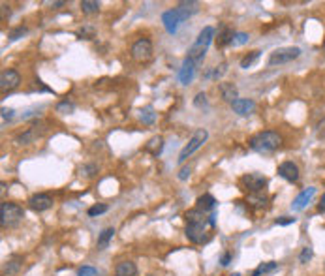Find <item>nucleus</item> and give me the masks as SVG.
Instances as JSON below:
<instances>
[{
    "label": "nucleus",
    "mask_w": 325,
    "mask_h": 276,
    "mask_svg": "<svg viewBox=\"0 0 325 276\" xmlns=\"http://www.w3.org/2000/svg\"><path fill=\"white\" fill-rule=\"evenodd\" d=\"M215 226V214L203 212L196 207L186 212V237L194 244H203L211 239V227Z\"/></svg>",
    "instance_id": "f257e3e1"
},
{
    "label": "nucleus",
    "mask_w": 325,
    "mask_h": 276,
    "mask_svg": "<svg viewBox=\"0 0 325 276\" xmlns=\"http://www.w3.org/2000/svg\"><path fill=\"white\" fill-rule=\"evenodd\" d=\"M248 147L254 150V152L259 154H271L278 150L282 147V135L278 132H273V130H265V132H258L256 135H252L250 141H248Z\"/></svg>",
    "instance_id": "f03ea898"
},
{
    "label": "nucleus",
    "mask_w": 325,
    "mask_h": 276,
    "mask_svg": "<svg viewBox=\"0 0 325 276\" xmlns=\"http://www.w3.org/2000/svg\"><path fill=\"white\" fill-rule=\"evenodd\" d=\"M213 38H215V28H213V26H205V28L199 32L196 43L190 47L186 58H190L196 66L197 64H201L203 58H205V53H207V49H209V45H211V42H213Z\"/></svg>",
    "instance_id": "7ed1b4c3"
},
{
    "label": "nucleus",
    "mask_w": 325,
    "mask_h": 276,
    "mask_svg": "<svg viewBox=\"0 0 325 276\" xmlns=\"http://www.w3.org/2000/svg\"><path fill=\"white\" fill-rule=\"evenodd\" d=\"M23 216H25V210L23 207H19L17 203H10V201H4L0 205V218H2V227H13L17 226L19 222L23 220Z\"/></svg>",
    "instance_id": "20e7f679"
},
{
    "label": "nucleus",
    "mask_w": 325,
    "mask_h": 276,
    "mask_svg": "<svg viewBox=\"0 0 325 276\" xmlns=\"http://www.w3.org/2000/svg\"><path fill=\"white\" fill-rule=\"evenodd\" d=\"M207 137H209V132L205 128L196 130V132H194V135H192V139L188 141V145H186V147L181 150V154H179V164H184L188 156H192V154L196 152L197 148L201 147L203 143L207 141Z\"/></svg>",
    "instance_id": "39448f33"
},
{
    "label": "nucleus",
    "mask_w": 325,
    "mask_h": 276,
    "mask_svg": "<svg viewBox=\"0 0 325 276\" xmlns=\"http://www.w3.org/2000/svg\"><path fill=\"white\" fill-rule=\"evenodd\" d=\"M301 56L299 47H278L269 55V66H280V64H288Z\"/></svg>",
    "instance_id": "423d86ee"
},
{
    "label": "nucleus",
    "mask_w": 325,
    "mask_h": 276,
    "mask_svg": "<svg viewBox=\"0 0 325 276\" xmlns=\"http://www.w3.org/2000/svg\"><path fill=\"white\" fill-rule=\"evenodd\" d=\"M132 58L137 62H147L153 56V43L147 38H139L137 42H134L132 49H130Z\"/></svg>",
    "instance_id": "0eeeda50"
},
{
    "label": "nucleus",
    "mask_w": 325,
    "mask_h": 276,
    "mask_svg": "<svg viewBox=\"0 0 325 276\" xmlns=\"http://www.w3.org/2000/svg\"><path fill=\"white\" fill-rule=\"evenodd\" d=\"M241 182L245 186L248 194H254V192H263L265 186H267V178L261 175V173H246L243 175Z\"/></svg>",
    "instance_id": "6e6552de"
},
{
    "label": "nucleus",
    "mask_w": 325,
    "mask_h": 276,
    "mask_svg": "<svg viewBox=\"0 0 325 276\" xmlns=\"http://www.w3.org/2000/svg\"><path fill=\"white\" fill-rule=\"evenodd\" d=\"M184 21H186V19L183 17V13L179 12L177 8H173L169 12H164V15H162V23H164V26H166V30L169 32V34H175L179 25L184 23Z\"/></svg>",
    "instance_id": "1a4fd4ad"
},
{
    "label": "nucleus",
    "mask_w": 325,
    "mask_h": 276,
    "mask_svg": "<svg viewBox=\"0 0 325 276\" xmlns=\"http://www.w3.org/2000/svg\"><path fill=\"white\" fill-rule=\"evenodd\" d=\"M19 85H21V75H19L17 70H4L0 74V88H2V92L15 90Z\"/></svg>",
    "instance_id": "9d476101"
},
{
    "label": "nucleus",
    "mask_w": 325,
    "mask_h": 276,
    "mask_svg": "<svg viewBox=\"0 0 325 276\" xmlns=\"http://www.w3.org/2000/svg\"><path fill=\"white\" fill-rule=\"evenodd\" d=\"M28 205H31L32 210L43 212V210L53 207V197H51L49 194H36V196H32L31 199H28Z\"/></svg>",
    "instance_id": "9b49d317"
},
{
    "label": "nucleus",
    "mask_w": 325,
    "mask_h": 276,
    "mask_svg": "<svg viewBox=\"0 0 325 276\" xmlns=\"http://www.w3.org/2000/svg\"><path fill=\"white\" fill-rule=\"evenodd\" d=\"M231 109L237 113V115H241V117H248V115H252L254 111H256V102L250 98H237L231 104Z\"/></svg>",
    "instance_id": "f8f14e48"
},
{
    "label": "nucleus",
    "mask_w": 325,
    "mask_h": 276,
    "mask_svg": "<svg viewBox=\"0 0 325 276\" xmlns=\"http://www.w3.org/2000/svg\"><path fill=\"white\" fill-rule=\"evenodd\" d=\"M278 175L282 178H286L288 182H297L299 180V167L293 162H282L278 166Z\"/></svg>",
    "instance_id": "ddd939ff"
},
{
    "label": "nucleus",
    "mask_w": 325,
    "mask_h": 276,
    "mask_svg": "<svg viewBox=\"0 0 325 276\" xmlns=\"http://www.w3.org/2000/svg\"><path fill=\"white\" fill-rule=\"evenodd\" d=\"M314 196H316V188H314V186H308V188H305V190L301 192L299 196L293 199V203H291V209H293V210H303L308 205V203L312 201Z\"/></svg>",
    "instance_id": "4468645a"
},
{
    "label": "nucleus",
    "mask_w": 325,
    "mask_h": 276,
    "mask_svg": "<svg viewBox=\"0 0 325 276\" xmlns=\"http://www.w3.org/2000/svg\"><path fill=\"white\" fill-rule=\"evenodd\" d=\"M233 38H235L233 28H229L227 25H220V28H218V38H216L218 49H224L226 45H233Z\"/></svg>",
    "instance_id": "2eb2a0df"
},
{
    "label": "nucleus",
    "mask_w": 325,
    "mask_h": 276,
    "mask_svg": "<svg viewBox=\"0 0 325 276\" xmlns=\"http://www.w3.org/2000/svg\"><path fill=\"white\" fill-rule=\"evenodd\" d=\"M218 92H220L222 100H224V102H229V104H233L235 100L239 98L237 86H235L233 83H227V81H224V83L218 85Z\"/></svg>",
    "instance_id": "dca6fc26"
},
{
    "label": "nucleus",
    "mask_w": 325,
    "mask_h": 276,
    "mask_svg": "<svg viewBox=\"0 0 325 276\" xmlns=\"http://www.w3.org/2000/svg\"><path fill=\"white\" fill-rule=\"evenodd\" d=\"M194 72H196V64H194L190 58H184L183 68H181V72H179V81H181L183 85L192 83V79H194Z\"/></svg>",
    "instance_id": "f3484780"
},
{
    "label": "nucleus",
    "mask_w": 325,
    "mask_h": 276,
    "mask_svg": "<svg viewBox=\"0 0 325 276\" xmlns=\"http://www.w3.org/2000/svg\"><path fill=\"white\" fill-rule=\"evenodd\" d=\"M216 207V199L211 194H205V196L197 197V209L203 210V212H211L213 214V210Z\"/></svg>",
    "instance_id": "a211bd4d"
},
{
    "label": "nucleus",
    "mask_w": 325,
    "mask_h": 276,
    "mask_svg": "<svg viewBox=\"0 0 325 276\" xmlns=\"http://www.w3.org/2000/svg\"><path fill=\"white\" fill-rule=\"evenodd\" d=\"M246 203H248V205H252L254 209H261V207H265V203H267V194H265V190L248 194V197H246Z\"/></svg>",
    "instance_id": "6ab92c4d"
},
{
    "label": "nucleus",
    "mask_w": 325,
    "mask_h": 276,
    "mask_svg": "<svg viewBox=\"0 0 325 276\" xmlns=\"http://www.w3.org/2000/svg\"><path fill=\"white\" fill-rule=\"evenodd\" d=\"M162 148H164V139L160 137V135H156V137H153L151 141L145 145V150L147 152H151L154 156V158H158L160 152H162Z\"/></svg>",
    "instance_id": "aec40b11"
},
{
    "label": "nucleus",
    "mask_w": 325,
    "mask_h": 276,
    "mask_svg": "<svg viewBox=\"0 0 325 276\" xmlns=\"http://www.w3.org/2000/svg\"><path fill=\"white\" fill-rule=\"evenodd\" d=\"M115 274L117 276H135L137 274V267H135V263H132V261H123V263L117 265Z\"/></svg>",
    "instance_id": "412c9836"
},
{
    "label": "nucleus",
    "mask_w": 325,
    "mask_h": 276,
    "mask_svg": "<svg viewBox=\"0 0 325 276\" xmlns=\"http://www.w3.org/2000/svg\"><path fill=\"white\" fill-rule=\"evenodd\" d=\"M21 265H23V258H19V256H12V258L8 259L6 265H4V274H15L19 269H21Z\"/></svg>",
    "instance_id": "4be33fe9"
},
{
    "label": "nucleus",
    "mask_w": 325,
    "mask_h": 276,
    "mask_svg": "<svg viewBox=\"0 0 325 276\" xmlns=\"http://www.w3.org/2000/svg\"><path fill=\"white\" fill-rule=\"evenodd\" d=\"M113 237H115V227H105L98 237V250H105Z\"/></svg>",
    "instance_id": "5701e85b"
},
{
    "label": "nucleus",
    "mask_w": 325,
    "mask_h": 276,
    "mask_svg": "<svg viewBox=\"0 0 325 276\" xmlns=\"http://www.w3.org/2000/svg\"><path fill=\"white\" fill-rule=\"evenodd\" d=\"M81 12L91 15V13H98L100 12V2L96 0H83L81 2Z\"/></svg>",
    "instance_id": "b1692460"
},
{
    "label": "nucleus",
    "mask_w": 325,
    "mask_h": 276,
    "mask_svg": "<svg viewBox=\"0 0 325 276\" xmlns=\"http://www.w3.org/2000/svg\"><path fill=\"white\" fill-rule=\"evenodd\" d=\"M276 267H278V263L276 261H269V263H261L258 267V269L252 272V276H261V274H269V272H273V270H276Z\"/></svg>",
    "instance_id": "393cba45"
},
{
    "label": "nucleus",
    "mask_w": 325,
    "mask_h": 276,
    "mask_svg": "<svg viewBox=\"0 0 325 276\" xmlns=\"http://www.w3.org/2000/svg\"><path fill=\"white\" fill-rule=\"evenodd\" d=\"M259 53H261V51H252V53H248L246 56H243V58H241V68L248 70V68L259 58Z\"/></svg>",
    "instance_id": "a878e982"
},
{
    "label": "nucleus",
    "mask_w": 325,
    "mask_h": 276,
    "mask_svg": "<svg viewBox=\"0 0 325 276\" xmlns=\"http://www.w3.org/2000/svg\"><path fill=\"white\" fill-rule=\"evenodd\" d=\"M139 113H141L139 117H141V120H143L145 124H153V122H154V118H156V113H154V109L151 107V105H149V107H143V109L139 111Z\"/></svg>",
    "instance_id": "bb28decb"
},
{
    "label": "nucleus",
    "mask_w": 325,
    "mask_h": 276,
    "mask_svg": "<svg viewBox=\"0 0 325 276\" xmlns=\"http://www.w3.org/2000/svg\"><path fill=\"white\" fill-rule=\"evenodd\" d=\"M34 137H36V132H34V130H26L25 134H21L17 139H15V143H17V145H28L31 141H34Z\"/></svg>",
    "instance_id": "cd10ccee"
},
{
    "label": "nucleus",
    "mask_w": 325,
    "mask_h": 276,
    "mask_svg": "<svg viewBox=\"0 0 325 276\" xmlns=\"http://www.w3.org/2000/svg\"><path fill=\"white\" fill-rule=\"evenodd\" d=\"M104 212H107V205L105 203H100V205H94V207L88 209V216H98L104 214Z\"/></svg>",
    "instance_id": "c85d7f7f"
},
{
    "label": "nucleus",
    "mask_w": 325,
    "mask_h": 276,
    "mask_svg": "<svg viewBox=\"0 0 325 276\" xmlns=\"http://www.w3.org/2000/svg\"><path fill=\"white\" fill-rule=\"evenodd\" d=\"M312 256H314L312 248H310V246H305V248H303V252H301V256H299V261H301V263H308V261L312 259Z\"/></svg>",
    "instance_id": "c756f323"
},
{
    "label": "nucleus",
    "mask_w": 325,
    "mask_h": 276,
    "mask_svg": "<svg viewBox=\"0 0 325 276\" xmlns=\"http://www.w3.org/2000/svg\"><path fill=\"white\" fill-rule=\"evenodd\" d=\"M23 34H26V28H25V26H17V28H13V30L8 34V38H10L12 42H15V40H19V38L23 36Z\"/></svg>",
    "instance_id": "7c9ffc66"
},
{
    "label": "nucleus",
    "mask_w": 325,
    "mask_h": 276,
    "mask_svg": "<svg viewBox=\"0 0 325 276\" xmlns=\"http://www.w3.org/2000/svg\"><path fill=\"white\" fill-rule=\"evenodd\" d=\"M248 40H250V36H248V34H245V32H235L233 45H243V43H246Z\"/></svg>",
    "instance_id": "2f4dec72"
},
{
    "label": "nucleus",
    "mask_w": 325,
    "mask_h": 276,
    "mask_svg": "<svg viewBox=\"0 0 325 276\" xmlns=\"http://www.w3.org/2000/svg\"><path fill=\"white\" fill-rule=\"evenodd\" d=\"M98 274V270L94 269V267H81L79 270H77V276H96Z\"/></svg>",
    "instance_id": "473e14b6"
},
{
    "label": "nucleus",
    "mask_w": 325,
    "mask_h": 276,
    "mask_svg": "<svg viewBox=\"0 0 325 276\" xmlns=\"http://www.w3.org/2000/svg\"><path fill=\"white\" fill-rule=\"evenodd\" d=\"M77 34H79L83 40H92V38H94V28H91V26H83Z\"/></svg>",
    "instance_id": "72a5a7b5"
},
{
    "label": "nucleus",
    "mask_w": 325,
    "mask_h": 276,
    "mask_svg": "<svg viewBox=\"0 0 325 276\" xmlns=\"http://www.w3.org/2000/svg\"><path fill=\"white\" fill-rule=\"evenodd\" d=\"M56 109L61 111V113H72V111H74V105L68 104V102H62V104H58Z\"/></svg>",
    "instance_id": "f704fd0d"
},
{
    "label": "nucleus",
    "mask_w": 325,
    "mask_h": 276,
    "mask_svg": "<svg viewBox=\"0 0 325 276\" xmlns=\"http://www.w3.org/2000/svg\"><path fill=\"white\" fill-rule=\"evenodd\" d=\"M288 224H295V218H289V216H282L276 220V226H288Z\"/></svg>",
    "instance_id": "c9c22d12"
},
{
    "label": "nucleus",
    "mask_w": 325,
    "mask_h": 276,
    "mask_svg": "<svg viewBox=\"0 0 325 276\" xmlns=\"http://www.w3.org/2000/svg\"><path fill=\"white\" fill-rule=\"evenodd\" d=\"M96 171H98V169H96V166H85V167H81V173H85L86 177H92V175H94Z\"/></svg>",
    "instance_id": "e433bc0d"
},
{
    "label": "nucleus",
    "mask_w": 325,
    "mask_h": 276,
    "mask_svg": "<svg viewBox=\"0 0 325 276\" xmlns=\"http://www.w3.org/2000/svg\"><path fill=\"white\" fill-rule=\"evenodd\" d=\"M190 166L188 167H183V169H181V171H179V178H181V180H186V178L190 177Z\"/></svg>",
    "instance_id": "4c0bfd02"
},
{
    "label": "nucleus",
    "mask_w": 325,
    "mask_h": 276,
    "mask_svg": "<svg viewBox=\"0 0 325 276\" xmlns=\"http://www.w3.org/2000/svg\"><path fill=\"white\" fill-rule=\"evenodd\" d=\"M194 104H196V105H205V104H207V100H205V94H203V92H199V94H197V96H196V102H194Z\"/></svg>",
    "instance_id": "58836bf2"
},
{
    "label": "nucleus",
    "mask_w": 325,
    "mask_h": 276,
    "mask_svg": "<svg viewBox=\"0 0 325 276\" xmlns=\"http://www.w3.org/2000/svg\"><path fill=\"white\" fill-rule=\"evenodd\" d=\"M13 117V109H6V107H2V118L6 120V118H12Z\"/></svg>",
    "instance_id": "ea45409f"
},
{
    "label": "nucleus",
    "mask_w": 325,
    "mask_h": 276,
    "mask_svg": "<svg viewBox=\"0 0 325 276\" xmlns=\"http://www.w3.org/2000/svg\"><path fill=\"white\" fill-rule=\"evenodd\" d=\"M318 212H323L325 214V194L321 196V199H319V203H318Z\"/></svg>",
    "instance_id": "a19ab883"
},
{
    "label": "nucleus",
    "mask_w": 325,
    "mask_h": 276,
    "mask_svg": "<svg viewBox=\"0 0 325 276\" xmlns=\"http://www.w3.org/2000/svg\"><path fill=\"white\" fill-rule=\"evenodd\" d=\"M229 259H231V256H229V254H224V256H222L220 263L224 265V267H227V265H229Z\"/></svg>",
    "instance_id": "79ce46f5"
},
{
    "label": "nucleus",
    "mask_w": 325,
    "mask_h": 276,
    "mask_svg": "<svg viewBox=\"0 0 325 276\" xmlns=\"http://www.w3.org/2000/svg\"><path fill=\"white\" fill-rule=\"evenodd\" d=\"M231 276H241V274H239V272H235V274H231Z\"/></svg>",
    "instance_id": "37998d69"
}]
</instances>
